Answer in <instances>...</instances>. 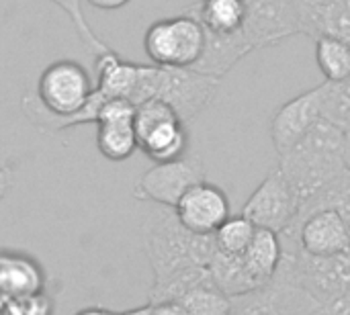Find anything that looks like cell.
Masks as SVG:
<instances>
[{"label": "cell", "mask_w": 350, "mask_h": 315, "mask_svg": "<svg viewBox=\"0 0 350 315\" xmlns=\"http://www.w3.org/2000/svg\"><path fill=\"white\" fill-rule=\"evenodd\" d=\"M144 248L152 266L148 303L178 301L189 289L211 279L209 262L217 250L213 234H195L164 207L144 223Z\"/></svg>", "instance_id": "1"}, {"label": "cell", "mask_w": 350, "mask_h": 315, "mask_svg": "<svg viewBox=\"0 0 350 315\" xmlns=\"http://www.w3.org/2000/svg\"><path fill=\"white\" fill-rule=\"evenodd\" d=\"M347 131L320 119L291 150L279 156V170L304 205L347 166Z\"/></svg>", "instance_id": "2"}, {"label": "cell", "mask_w": 350, "mask_h": 315, "mask_svg": "<svg viewBox=\"0 0 350 315\" xmlns=\"http://www.w3.org/2000/svg\"><path fill=\"white\" fill-rule=\"evenodd\" d=\"M279 236L283 244V260L275 275L301 287L322 305V312L328 314V310L350 291V252L316 256L306 252L293 234L279 232Z\"/></svg>", "instance_id": "3"}, {"label": "cell", "mask_w": 350, "mask_h": 315, "mask_svg": "<svg viewBox=\"0 0 350 315\" xmlns=\"http://www.w3.org/2000/svg\"><path fill=\"white\" fill-rule=\"evenodd\" d=\"M221 78L195 68H174L158 64H139V78L133 102L148 98L168 102L185 123H191L217 94Z\"/></svg>", "instance_id": "4"}, {"label": "cell", "mask_w": 350, "mask_h": 315, "mask_svg": "<svg viewBox=\"0 0 350 315\" xmlns=\"http://www.w3.org/2000/svg\"><path fill=\"white\" fill-rule=\"evenodd\" d=\"M144 49L152 64L193 68L205 49V27L193 8L176 16L158 18L144 35Z\"/></svg>", "instance_id": "5"}, {"label": "cell", "mask_w": 350, "mask_h": 315, "mask_svg": "<svg viewBox=\"0 0 350 315\" xmlns=\"http://www.w3.org/2000/svg\"><path fill=\"white\" fill-rule=\"evenodd\" d=\"M189 123L160 98H148L135 109V135L139 152L152 162H168L185 156L191 148Z\"/></svg>", "instance_id": "6"}, {"label": "cell", "mask_w": 350, "mask_h": 315, "mask_svg": "<svg viewBox=\"0 0 350 315\" xmlns=\"http://www.w3.org/2000/svg\"><path fill=\"white\" fill-rule=\"evenodd\" d=\"M205 180V164L201 156L187 152L185 156L168 162H154L133 187L137 201H150L174 209L180 197L197 182Z\"/></svg>", "instance_id": "7"}, {"label": "cell", "mask_w": 350, "mask_h": 315, "mask_svg": "<svg viewBox=\"0 0 350 315\" xmlns=\"http://www.w3.org/2000/svg\"><path fill=\"white\" fill-rule=\"evenodd\" d=\"M244 4L242 31L254 51L301 35V14L295 0H244Z\"/></svg>", "instance_id": "8"}, {"label": "cell", "mask_w": 350, "mask_h": 315, "mask_svg": "<svg viewBox=\"0 0 350 315\" xmlns=\"http://www.w3.org/2000/svg\"><path fill=\"white\" fill-rule=\"evenodd\" d=\"M232 314L314 315L324 314L322 305L295 283L273 275L267 283L232 299Z\"/></svg>", "instance_id": "9"}, {"label": "cell", "mask_w": 350, "mask_h": 315, "mask_svg": "<svg viewBox=\"0 0 350 315\" xmlns=\"http://www.w3.org/2000/svg\"><path fill=\"white\" fill-rule=\"evenodd\" d=\"M299 207L301 203L295 191L277 168L248 197L242 207V215H246L256 228L283 232L297 217Z\"/></svg>", "instance_id": "10"}, {"label": "cell", "mask_w": 350, "mask_h": 315, "mask_svg": "<svg viewBox=\"0 0 350 315\" xmlns=\"http://www.w3.org/2000/svg\"><path fill=\"white\" fill-rule=\"evenodd\" d=\"M283 232L293 234L301 248L316 256H336L350 252V225L334 209L299 211Z\"/></svg>", "instance_id": "11"}, {"label": "cell", "mask_w": 350, "mask_h": 315, "mask_svg": "<svg viewBox=\"0 0 350 315\" xmlns=\"http://www.w3.org/2000/svg\"><path fill=\"white\" fill-rule=\"evenodd\" d=\"M174 213L180 223L195 234H215L232 215L226 191L207 180L193 184L176 203Z\"/></svg>", "instance_id": "12"}, {"label": "cell", "mask_w": 350, "mask_h": 315, "mask_svg": "<svg viewBox=\"0 0 350 315\" xmlns=\"http://www.w3.org/2000/svg\"><path fill=\"white\" fill-rule=\"evenodd\" d=\"M322 117L320 86L287 100L271 119V139L277 156L291 150Z\"/></svg>", "instance_id": "13"}, {"label": "cell", "mask_w": 350, "mask_h": 315, "mask_svg": "<svg viewBox=\"0 0 350 315\" xmlns=\"http://www.w3.org/2000/svg\"><path fill=\"white\" fill-rule=\"evenodd\" d=\"M47 291V273L41 262L23 252L0 248V297L12 299Z\"/></svg>", "instance_id": "14"}, {"label": "cell", "mask_w": 350, "mask_h": 315, "mask_svg": "<svg viewBox=\"0 0 350 315\" xmlns=\"http://www.w3.org/2000/svg\"><path fill=\"white\" fill-rule=\"evenodd\" d=\"M254 49L242 29L234 33L205 31V49H203L201 59L193 68L199 72L224 78L242 57H246Z\"/></svg>", "instance_id": "15"}, {"label": "cell", "mask_w": 350, "mask_h": 315, "mask_svg": "<svg viewBox=\"0 0 350 315\" xmlns=\"http://www.w3.org/2000/svg\"><path fill=\"white\" fill-rule=\"evenodd\" d=\"M301 14V33L316 39L332 33L350 41V0H295Z\"/></svg>", "instance_id": "16"}, {"label": "cell", "mask_w": 350, "mask_h": 315, "mask_svg": "<svg viewBox=\"0 0 350 315\" xmlns=\"http://www.w3.org/2000/svg\"><path fill=\"white\" fill-rule=\"evenodd\" d=\"M96 90L107 98H129L133 102L139 78V64L125 61L111 47L94 55Z\"/></svg>", "instance_id": "17"}, {"label": "cell", "mask_w": 350, "mask_h": 315, "mask_svg": "<svg viewBox=\"0 0 350 315\" xmlns=\"http://www.w3.org/2000/svg\"><path fill=\"white\" fill-rule=\"evenodd\" d=\"M94 125H96V148L107 160L125 162L139 150L133 119L103 117Z\"/></svg>", "instance_id": "18"}, {"label": "cell", "mask_w": 350, "mask_h": 315, "mask_svg": "<svg viewBox=\"0 0 350 315\" xmlns=\"http://www.w3.org/2000/svg\"><path fill=\"white\" fill-rule=\"evenodd\" d=\"M242 260L258 285L273 279L283 260V244L279 232L256 228L250 246L242 252Z\"/></svg>", "instance_id": "19"}, {"label": "cell", "mask_w": 350, "mask_h": 315, "mask_svg": "<svg viewBox=\"0 0 350 315\" xmlns=\"http://www.w3.org/2000/svg\"><path fill=\"white\" fill-rule=\"evenodd\" d=\"M209 273H211L213 283L232 299L260 287L256 279L250 275V271L246 269L242 254H226V252L215 250L209 262Z\"/></svg>", "instance_id": "20"}, {"label": "cell", "mask_w": 350, "mask_h": 315, "mask_svg": "<svg viewBox=\"0 0 350 315\" xmlns=\"http://www.w3.org/2000/svg\"><path fill=\"white\" fill-rule=\"evenodd\" d=\"M205 31L211 33H234L240 31L246 16L244 0H201L191 6Z\"/></svg>", "instance_id": "21"}, {"label": "cell", "mask_w": 350, "mask_h": 315, "mask_svg": "<svg viewBox=\"0 0 350 315\" xmlns=\"http://www.w3.org/2000/svg\"><path fill=\"white\" fill-rule=\"evenodd\" d=\"M316 61L320 72L330 82L350 78V41L345 37L322 33L316 37Z\"/></svg>", "instance_id": "22"}, {"label": "cell", "mask_w": 350, "mask_h": 315, "mask_svg": "<svg viewBox=\"0 0 350 315\" xmlns=\"http://www.w3.org/2000/svg\"><path fill=\"white\" fill-rule=\"evenodd\" d=\"M185 315H226L232 314V297H228L213 279H207L189 289L176 301Z\"/></svg>", "instance_id": "23"}, {"label": "cell", "mask_w": 350, "mask_h": 315, "mask_svg": "<svg viewBox=\"0 0 350 315\" xmlns=\"http://www.w3.org/2000/svg\"><path fill=\"white\" fill-rule=\"evenodd\" d=\"M314 209H334L338 211L350 225V168L330 180L322 191H318L312 199H308L299 211H314Z\"/></svg>", "instance_id": "24"}, {"label": "cell", "mask_w": 350, "mask_h": 315, "mask_svg": "<svg viewBox=\"0 0 350 315\" xmlns=\"http://www.w3.org/2000/svg\"><path fill=\"white\" fill-rule=\"evenodd\" d=\"M320 102L322 117L340 127L342 131H350V78L342 82L326 80L320 84Z\"/></svg>", "instance_id": "25"}, {"label": "cell", "mask_w": 350, "mask_h": 315, "mask_svg": "<svg viewBox=\"0 0 350 315\" xmlns=\"http://www.w3.org/2000/svg\"><path fill=\"white\" fill-rule=\"evenodd\" d=\"M254 232H256V225L246 215L242 213L230 215L213 234L215 246L219 252H226V254H242L250 246Z\"/></svg>", "instance_id": "26"}, {"label": "cell", "mask_w": 350, "mask_h": 315, "mask_svg": "<svg viewBox=\"0 0 350 315\" xmlns=\"http://www.w3.org/2000/svg\"><path fill=\"white\" fill-rule=\"evenodd\" d=\"M49 2H53L57 8H62V10L68 14V18L72 20V25H74V29H76V33H78L80 43L84 45V49H86L88 53L98 55V53H103V51L109 49V45H107V43L92 31V27L88 25L86 14H84L82 0H49Z\"/></svg>", "instance_id": "27"}, {"label": "cell", "mask_w": 350, "mask_h": 315, "mask_svg": "<svg viewBox=\"0 0 350 315\" xmlns=\"http://www.w3.org/2000/svg\"><path fill=\"white\" fill-rule=\"evenodd\" d=\"M51 312H53V299L47 295V291L12 299L4 307V314L12 315H47Z\"/></svg>", "instance_id": "28"}, {"label": "cell", "mask_w": 350, "mask_h": 315, "mask_svg": "<svg viewBox=\"0 0 350 315\" xmlns=\"http://www.w3.org/2000/svg\"><path fill=\"white\" fill-rule=\"evenodd\" d=\"M12 182H14V172H12V168L0 166V201L10 193Z\"/></svg>", "instance_id": "29"}, {"label": "cell", "mask_w": 350, "mask_h": 315, "mask_svg": "<svg viewBox=\"0 0 350 315\" xmlns=\"http://www.w3.org/2000/svg\"><path fill=\"white\" fill-rule=\"evenodd\" d=\"M86 2L100 10H117V8H123L125 4H129L131 0H86Z\"/></svg>", "instance_id": "30"}, {"label": "cell", "mask_w": 350, "mask_h": 315, "mask_svg": "<svg viewBox=\"0 0 350 315\" xmlns=\"http://www.w3.org/2000/svg\"><path fill=\"white\" fill-rule=\"evenodd\" d=\"M328 314H350V291L328 310Z\"/></svg>", "instance_id": "31"}, {"label": "cell", "mask_w": 350, "mask_h": 315, "mask_svg": "<svg viewBox=\"0 0 350 315\" xmlns=\"http://www.w3.org/2000/svg\"><path fill=\"white\" fill-rule=\"evenodd\" d=\"M345 154H347V166L350 168V131L347 133V150H345Z\"/></svg>", "instance_id": "32"}, {"label": "cell", "mask_w": 350, "mask_h": 315, "mask_svg": "<svg viewBox=\"0 0 350 315\" xmlns=\"http://www.w3.org/2000/svg\"><path fill=\"white\" fill-rule=\"evenodd\" d=\"M4 307H6V301L0 297V314H4Z\"/></svg>", "instance_id": "33"}]
</instances>
